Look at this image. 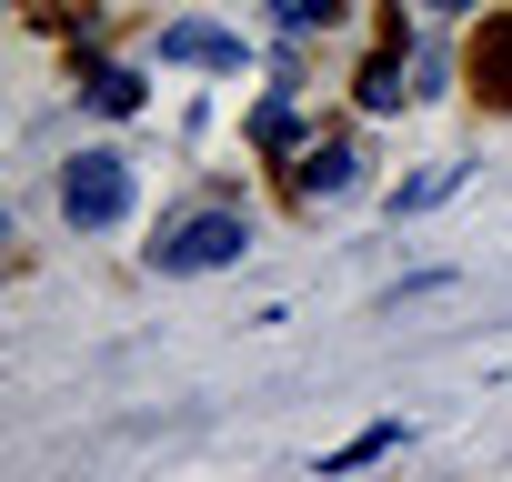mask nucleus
Segmentation results:
<instances>
[{
    "mask_svg": "<svg viewBox=\"0 0 512 482\" xmlns=\"http://www.w3.org/2000/svg\"><path fill=\"white\" fill-rule=\"evenodd\" d=\"M251 252V221L241 211H191V221H171L161 241H151V262L171 272V282H191V272H231Z\"/></svg>",
    "mask_w": 512,
    "mask_h": 482,
    "instance_id": "1",
    "label": "nucleus"
},
{
    "mask_svg": "<svg viewBox=\"0 0 512 482\" xmlns=\"http://www.w3.org/2000/svg\"><path fill=\"white\" fill-rule=\"evenodd\" d=\"M392 101H402V61H372L362 71V111H392Z\"/></svg>",
    "mask_w": 512,
    "mask_h": 482,
    "instance_id": "6",
    "label": "nucleus"
},
{
    "mask_svg": "<svg viewBox=\"0 0 512 482\" xmlns=\"http://www.w3.org/2000/svg\"><path fill=\"white\" fill-rule=\"evenodd\" d=\"M352 171H362V151H352V141H322V151H302V201H332V191H352Z\"/></svg>",
    "mask_w": 512,
    "mask_h": 482,
    "instance_id": "4",
    "label": "nucleus"
},
{
    "mask_svg": "<svg viewBox=\"0 0 512 482\" xmlns=\"http://www.w3.org/2000/svg\"><path fill=\"white\" fill-rule=\"evenodd\" d=\"M161 61H201V71H241V41H231V31H211V21H181V31H161Z\"/></svg>",
    "mask_w": 512,
    "mask_h": 482,
    "instance_id": "3",
    "label": "nucleus"
},
{
    "mask_svg": "<svg viewBox=\"0 0 512 482\" xmlns=\"http://www.w3.org/2000/svg\"><path fill=\"white\" fill-rule=\"evenodd\" d=\"M452 181H462V161H442V171H422V181H412V191H402V211H422V201H442V191H452Z\"/></svg>",
    "mask_w": 512,
    "mask_h": 482,
    "instance_id": "8",
    "label": "nucleus"
},
{
    "mask_svg": "<svg viewBox=\"0 0 512 482\" xmlns=\"http://www.w3.org/2000/svg\"><path fill=\"white\" fill-rule=\"evenodd\" d=\"M91 101H101V111H141V81H131V71H91Z\"/></svg>",
    "mask_w": 512,
    "mask_h": 482,
    "instance_id": "7",
    "label": "nucleus"
},
{
    "mask_svg": "<svg viewBox=\"0 0 512 482\" xmlns=\"http://www.w3.org/2000/svg\"><path fill=\"white\" fill-rule=\"evenodd\" d=\"M392 442H402V422H372L362 442H342V452H332V472H362V462H382Z\"/></svg>",
    "mask_w": 512,
    "mask_h": 482,
    "instance_id": "5",
    "label": "nucleus"
},
{
    "mask_svg": "<svg viewBox=\"0 0 512 482\" xmlns=\"http://www.w3.org/2000/svg\"><path fill=\"white\" fill-rule=\"evenodd\" d=\"M131 191H141V181H131V161H121V151H81V161L61 171V211H71L81 231L131 221Z\"/></svg>",
    "mask_w": 512,
    "mask_h": 482,
    "instance_id": "2",
    "label": "nucleus"
},
{
    "mask_svg": "<svg viewBox=\"0 0 512 482\" xmlns=\"http://www.w3.org/2000/svg\"><path fill=\"white\" fill-rule=\"evenodd\" d=\"M432 11H482V0H432Z\"/></svg>",
    "mask_w": 512,
    "mask_h": 482,
    "instance_id": "9",
    "label": "nucleus"
}]
</instances>
